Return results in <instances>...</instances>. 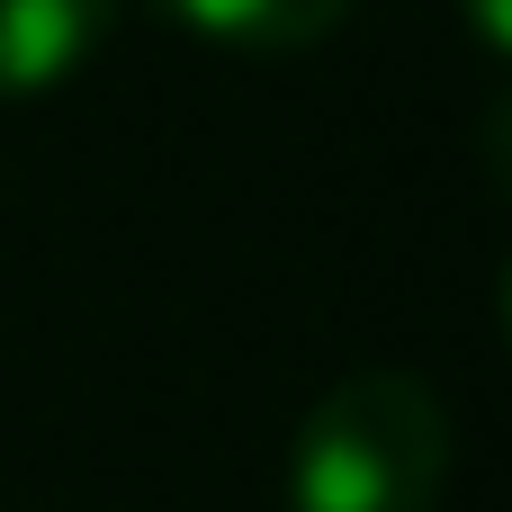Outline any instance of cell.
Returning a JSON list of instances; mask_svg holds the SVG:
<instances>
[{"label": "cell", "mask_w": 512, "mask_h": 512, "mask_svg": "<svg viewBox=\"0 0 512 512\" xmlns=\"http://www.w3.org/2000/svg\"><path fill=\"white\" fill-rule=\"evenodd\" d=\"M450 486V405L405 369L342 378L288 450V512H432Z\"/></svg>", "instance_id": "1"}, {"label": "cell", "mask_w": 512, "mask_h": 512, "mask_svg": "<svg viewBox=\"0 0 512 512\" xmlns=\"http://www.w3.org/2000/svg\"><path fill=\"white\" fill-rule=\"evenodd\" d=\"M108 27L117 0H0V99H36L72 81Z\"/></svg>", "instance_id": "2"}, {"label": "cell", "mask_w": 512, "mask_h": 512, "mask_svg": "<svg viewBox=\"0 0 512 512\" xmlns=\"http://www.w3.org/2000/svg\"><path fill=\"white\" fill-rule=\"evenodd\" d=\"M189 36L234 45V54H297L351 18V0H162Z\"/></svg>", "instance_id": "3"}, {"label": "cell", "mask_w": 512, "mask_h": 512, "mask_svg": "<svg viewBox=\"0 0 512 512\" xmlns=\"http://www.w3.org/2000/svg\"><path fill=\"white\" fill-rule=\"evenodd\" d=\"M468 27H477L486 54H504V45H512V0H468Z\"/></svg>", "instance_id": "4"}]
</instances>
